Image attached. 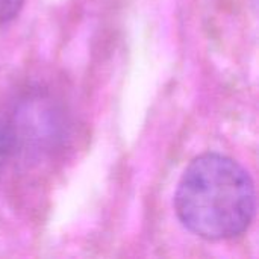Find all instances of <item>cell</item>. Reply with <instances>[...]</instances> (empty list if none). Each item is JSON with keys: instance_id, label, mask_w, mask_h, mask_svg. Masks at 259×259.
Masks as SVG:
<instances>
[{"instance_id": "277c9868", "label": "cell", "mask_w": 259, "mask_h": 259, "mask_svg": "<svg viewBox=\"0 0 259 259\" xmlns=\"http://www.w3.org/2000/svg\"><path fill=\"white\" fill-rule=\"evenodd\" d=\"M11 158V152H9V143H8V138H6V134L3 131V126L0 123V175L5 168V164L6 161Z\"/></svg>"}, {"instance_id": "3957f363", "label": "cell", "mask_w": 259, "mask_h": 259, "mask_svg": "<svg viewBox=\"0 0 259 259\" xmlns=\"http://www.w3.org/2000/svg\"><path fill=\"white\" fill-rule=\"evenodd\" d=\"M24 0H0V23L12 20L21 9Z\"/></svg>"}, {"instance_id": "7a4b0ae2", "label": "cell", "mask_w": 259, "mask_h": 259, "mask_svg": "<svg viewBox=\"0 0 259 259\" xmlns=\"http://www.w3.org/2000/svg\"><path fill=\"white\" fill-rule=\"evenodd\" d=\"M11 156H44L62 140L64 121L55 103L46 96H29L15 106L11 121L3 124Z\"/></svg>"}, {"instance_id": "6da1fadb", "label": "cell", "mask_w": 259, "mask_h": 259, "mask_svg": "<svg viewBox=\"0 0 259 259\" xmlns=\"http://www.w3.org/2000/svg\"><path fill=\"white\" fill-rule=\"evenodd\" d=\"M181 223L205 240L241 235L256 209L255 187L249 173L234 159L206 153L185 170L175 196Z\"/></svg>"}]
</instances>
